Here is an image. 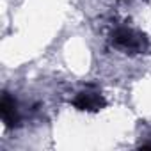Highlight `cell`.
Returning <instances> with one entry per match:
<instances>
[{
    "label": "cell",
    "mask_w": 151,
    "mask_h": 151,
    "mask_svg": "<svg viewBox=\"0 0 151 151\" xmlns=\"http://www.w3.org/2000/svg\"><path fill=\"white\" fill-rule=\"evenodd\" d=\"M112 43L116 48H119L126 53H139L147 48L146 36L133 29H126V27H121L112 34Z\"/></svg>",
    "instance_id": "obj_1"
},
{
    "label": "cell",
    "mask_w": 151,
    "mask_h": 151,
    "mask_svg": "<svg viewBox=\"0 0 151 151\" xmlns=\"http://www.w3.org/2000/svg\"><path fill=\"white\" fill-rule=\"evenodd\" d=\"M107 105L103 94L100 91L94 89H86L82 93H78L73 100V107L78 110H86V112H98Z\"/></svg>",
    "instance_id": "obj_2"
},
{
    "label": "cell",
    "mask_w": 151,
    "mask_h": 151,
    "mask_svg": "<svg viewBox=\"0 0 151 151\" xmlns=\"http://www.w3.org/2000/svg\"><path fill=\"white\" fill-rule=\"evenodd\" d=\"M0 114H2V121L7 128L18 126L20 117H18V109H16V101L14 98H11L7 93H4L2 101H0Z\"/></svg>",
    "instance_id": "obj_3"
}]
</instances>
